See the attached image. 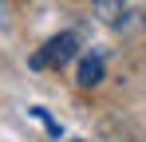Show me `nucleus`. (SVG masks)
<instances>
[{"label":"nucleus","instance_id":"nucleus-1","mask_svg":"<svg viewBox=\"0 0 146 142\" xmlns=\"http://www.w3.org/2000/svg\"><path fill=\"white\" fill-rule=\"evenodd\" d=\"M75 51H79V36L75 32H59V36H51L48 44L40 47L36 55H32V67H63L67 59H75Z\"/></svg>","mask_w":146,"mask_h":142},{"label":"nucleus","instance_id":"nucleus-2","mask_svg":"<svg viewBox=\"0 0 146 142\" xmlns=\"http://www.w3.org/2000/svg\"><path fill=\"white\" fill-rule=\"evenodd\" d=\"M103 75H107V63H103V55L95 51V55H87L79 63V87H99Z\"/></svg>","mask_w":146,"mask_h":142},{"label":"nucleus","instance_id":"nucleus-3","mask_svg":"<svg viewBox=\"0 0 146 142\" xmlns=\"http://www.w3.org/2000/svg\"><path fill=\"white\" fill-rule=\"evenodd\" d=\"M122 12H126V0H95V16L103 24H122Z\"/></svg>","mask_w":146,"mask_h":142}]
</instances>
